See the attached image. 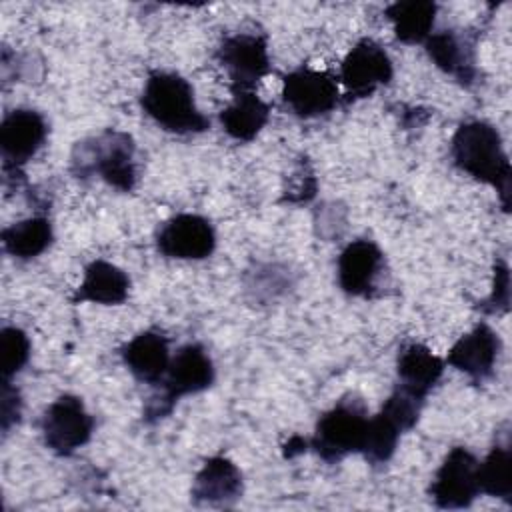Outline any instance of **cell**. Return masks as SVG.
Returning <instances> with one entry per match:
<instances>
[{"label": "cell", "instance_id": "6da1fadb", "mask_svg": "<svg viewBox=\"0 0 512 512\" xmlns=\"http://www.w3.org/2000/svg\"><path fill=\"white\" fill-rule=\"evenodd\" d=\"M450 154L454 164L472 178L490 184L502 202V208H510V182L512 166L504 152L498 130L484 120H470L456 128Z\"/></svg>", "mask_w": 512, "mask_h": 512}, {"label": "cell", "instance_id": "7a4b0ae2", "mask_svg": "<svg viewBox=\"0 0 512 512\" xmlns=\"http://www.w3.org/2000/svg\"><path fill=\"white\" fill-rule=\"evenodd\" d=\"M140 106L160 128L172 134H200L210 128V118L194 102L190 82L176 72H150Z\"/></svg>", "mask_w": 512, "mask_h": 512}, {"label": "cell", "instance_id": "3957f363", "mask_svg": "<svg viewBox=\"0 0 512 512\" xmlns=\"http://www.w3.org/2000/svg\"><path fill=\"white\" fill-rule=\"evenodd\" d=\"M72 174L80 180L100 176L108 186L130 192L136 186V144L130 134L104 130L74 146L70 158Z\"/></svg>", "mask_w": 512, "mask_h": 512}, {"label": "cell", "instance_id": "277c9868", "mask_svg": "<svg viewBox=\"0 0 512 512\" xmlns=\"http://www.w3.org/2000/svg\"><path fill=\"white\" fill-rule=\"evenodd\" d=\"M216 370L202 344L190 342L176 350L162 378V392L152 396L144 408V420L156 422L170 414L174 404L188 394H198L214 384Z\"/></svg>", "mask_w": 512, "mask_h": 512}, {"label": "cell", "instance_id": "5b68a950", "mask_svg": "<svg viewBox=\"0 0 512 512\" xmlns=\"http://www.w3.org/2000/svg\"><path fill=\"white\" fill-rule=\"evenodd\" d=\"M368 428V408L356 394L342 396L328 412L316 422L310 446L328 464L340 462L364 446Z\"/></svg>", "mask_w": 512, "mask_h": 512}, {"label": "cell", "instance_id": "8992f818", "mask_svg": "<svg viewBox=\"0 0 512 512\" xmlns=\"http://www.w3.org/2000/svg\"><path fill=\"white\" fill-rule=\"evenodd\" d=\"M94 426L96 420L74 394L58 396L40 418L44 444L58 456H70L88 444L94 434Z\"/></svg>", "mask_w": 512, "mask_h": 512}, {"label": "cell", "instance_id": "52a82bcc", "mask_svg": "<svg viewBox=\"0 0 512 512\" xmlns=\"http://www.w3.org/2000/svg\"><path fill=\"white\" fill-rule=\"evenodd\" d=\"M394 66L386 50L372 38L358 40L340 64V82L344 86V102L368 98L378 86L392 80Z\"/></svg>", "mask_w": 512, "mask_h": 512}, {"label": "cell", "instance_id": "ba28073f", "mask_svg": "<svg viewBox=\"0 0 512 512\" xmlns=\"http://www.w3.org/2000/svg\"><path fill=\"white\" fill-rule=\"evenodd\" d=\"M214 56L230 78V90H254L270 72L268 42L264 34H230L220 42Z\"/></svg>", "mask_w": 512, "mask_h": 512}, {"label": "cell", "instance_id": "9c48e42d", "mask_svg": "<svg viewBox=\"0 0 512 512\" xmlns=\"http://www.w3.org/2000/svg\"><path fill=\"white\" fill-rule=\"evenodd\" d=\"M478 464L480 462L468 448L454 446L436 470L428 488L434 504L444 510L468 508L480 494Z\"/></svg>", "mask_w": 512, "mask_h": 512}, {"label": "cell", "instance_id": "30bf717a", "mask_svg": "<svg viewBox=\"0 0 512 512\" xmlns=\"http://www.w3.org/2000/svg\"><path fill=\"white\" fill-rule=\"evenodd\" d=\"M48 124L32 108L10 110L0 124V154L6 174L22 176V166L44 146Z\"/></svg>", "mask_w": 512, "mask_h": 512}, {"label": "cell", "instance_id": "8fae6325", "mask_svg": "<svg viewBox=\"0 0 512 512\" xmlns=\"http://www.w3.org/2000/svg\"><path fill=\"white\" fill-rule=\"evenodd\" d=\"M282 80V100L298 118L324 116L340 102L338 84L328 72L300 66Z\"/></svg>", "mask_w": 512, "mask_h": 512}, {"label": "cell", "instance_id": "7c38bea8", "mask_svg": "<svg viewBox=\"0 0 512 512\" xmlns=\"http://www.w3.org/2000/svg\"><path fill=\"white\" fill-rule=\"evenodd\" d=\"M158 252L176 260H204L216 248L212 224L198 214H176L156 232Z\"/></svg>", "mask_w": 512, "mask_h": 512}, {"label": "cell", "instance_id": "4fadbf2b", "mask_svg": "<svg viewBox=\"0 0 512 512\" xmlns=\"http://www.w3.org/2000/svg\"><path fill=\"white\" fill-rule=\"evenodd\" d=\"M500 350V336L486 322H480L454 342L444 362L468 374L474 382H484L494 374Z\"/></svg>", "mask_w": 512, "mask_h": 512}, {"label": "cell", "instance_id": "5bb4252c", "mask_svg": "<svg viewBox=\"0 0 512 512\" xmlns=\"http://www.w3.org/2000/svg\"><path fill=\"white\" fill-rule=\"evenodd\" d=\"M384 268V254L376 242L358 238L338 256V284L350 296H372Z\"/></svg>", "mask_w": 512, "mask_h": 512}, {"label": "cell", "instance_id": "9a60e30c", "mask_svg": "<svg viewBox=\"0 0 512 512\" xmlns=\"http://www.w3.org/2000/svg\"><path fill=\"white\" fill-rule=\"evenodd\" d=\"M190 494L196 504L228 506L242 496V474L232 460L212 456L196 474Z\"/></svg>", "mask_w": 512, "mask_h": 512}, {"label": "cell", "instance_id": "2e32d148", "mask_svg": "<svg viewBox=\"0 0 512 512\" xmlns=\"http://www.w3.org/2000/svg\"><path fill=\"white\" fill-rule=\"evenodd\" d=\"M120 354L132 376L150 386L162 382L170 364L168 338L154 330L136 334L128 344L122 346Z\"/></svg>", "mask_w": 512, "mask_h": 512}, {"label": "cell", "instance_id": "e0dca14e", "mask_svg": "<svg viewBox=\"0 0 512 512\" xmlns=\"http://www.w3.org/2000/svg\"><path fill=\"white\" fill-rule=\"evenodd\" d=\"M430 60L446 74L456 78L460 84L470 86L476 78L474 42L456 30H440L424 42Z\"/></svg>", "mask_w": 512, "mask_h": 512}, {"label": "cell", "instance_id": "ac0fdd59", "mask_svg": "<svg viewBox=\"0 0 512 512\" xmlns=\"http://www.w3.org/2000/svg\"><path fill=\"white\" fill-rule=\"evenodd\" d=\"M446 362L432 354V350L424 344L410 342L398 350L396 358V372H398V386L408 390L410 394L424 398L428 392L438 384L444 374Z\"/></svg>", "mask_w": 512, "mask_h": 512}, {"label": "cell", "instance_id": "d6986e66", "mask_svg": "<svg viewBox=\"0 0 512 512\" xmlns=\"http://www.w3.org/2000/svg\"><path fill=\"white\" fill-rule=\"evenodd\" d=\"M128 292L130 278L122 268L106 260H94L86 266L84 280L76 288L72 302H96L104 306H116L128 298Z\"/></svg>", "mask_w": 512, "mask_h": 512}, {"label": "cell", "instance_id": "ffe728a7", "mask_svg": "<svg viewBox=\"0 0 512 512\" xmlns=\"http://www.w3.org/2000/svg\"><path fill=\"white\" fill-rule=\"evenodd\" d=\"M268 118L270 106L254 90H232V102L220 112L224 132L238 142L254 140Z\"/></svg>", "mask_w": 512, "mask_h": 512}, {"label": "cell", "instance_id": "44dd1931", "mask_svg": "<svg viewBox=\"0 0 512 512\" xmlns=\"http://www.w3.org/2000/svg\"><path fill=\"white\" fill-rule=\"evenodd\" d=\"M394 26V34L404 44H420L432 34L436 20V4L430 0L394 2L384 10Z\"/></svg>", "mask_w": 512, "mask_h": 512}, {"label": "cell", "instance_id": "7402d4cb", "mask_svg": "<svg viewBox=\"0 0 512 512\" xmlns=\"http://www.w3.org/2000/svg\"><path fill=\"white\" fill-rule=\"evenodd\" d=\"M406 430L408 426L404 424V420H400V416L384 404L374 418H368L366 438L360 452L372 466H382L390 462L396 452L398 440Z\"/></svg>", "mask_w": 512, "mask_h": 512}, {"label": "cell", "instance_id": "603a6c76", "mask_svg": "<svg viewBox=\"0 0 512 512\" xmlns=\"http://www.w3.org/2000/svg\"><path fill=\"white\" fill-rule=\"evenodd\" d=\"M52 240V224L44 216H32L2 230L4 250L18 260H32L40 256L52 244Z\"/></svg>", "mask_w": 512, "mask_h": 512}, {"label": "cell", "instance_id": "cb8c5ba5", "mask_svg": "<svg viewBox=\"0 0 512 512\" xmlns=\"http://www.w3.org/2000/svg\"><path fill=\"white\" fill-rule=\"evenodd\" d=\"M480 494L512 502V452L508 444H496L478 464Z\"/></svg>", "mask_w": 512, "mask_h": 512}, {"label": "cell", "instance_id": "d4e9b609", "mask_svg": "<svg viewBox=\"0 0 512 512\" xmlns=\"http://www.w3.org/2000/svg\"><path fill=\"white\" fill-rule=\"evenodd\" d=\"M30 358V340L24 330L16 326H4L0 330V370L2 380L16 376Z\"/></svg>", "mask_w": 512, "mask_h": 512}, {"label": "cell", "instance_id": "484cf974", "mask_svg": "<svg viewBox=\"0 0 512 512\" xmlns=\"http://www.w3.org/2000/svg\"><path fill=\"white\" fill-rule=\"evenodd\" d=\"M2 416H0V424H2V432L8 434L10 428L14 424L20 422V414H22V400L18 394V388H14L10 384V380H2Z\"/></svg>", "mask_w": 512, "mask_h": 512}, {"label": "cell", "instance_id": "4316f807", "mask_svg": "<svg viewBox=\"0 0 512 512\" xmlns=\"http://www.w3.org/2000/svg\"><path fill=\"white\" fill-rule=\"evenodd\" d=\"M488 302L492 304L488 310L490 312H498V310H508V302H510V274H508V266L506 262L498 260L494 264V290L492 296L488 298Z\"/></svg>", "mask_w": 512, "mask_h": 512}, {"label": "cell", "instance_id": "83f0119b", "mask_svg": "<svg viewBox=\"0 0 512 512\" xmlns=\"http://www.w3.org/2000/svg\"><path fill=\"white\" fill-rule=\"evenodd\" d=\"M306 444H308V442H306L304 438H300V436L290 438V440H288V444L284 446V456L292 458V456H296V454L304 452V450H306Z\"/></svg>", "mask_w": 512, "mask_h": 512}]
</instances>
